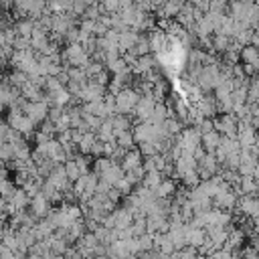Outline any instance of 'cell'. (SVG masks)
Instances as JSON below:
<instances>
[{
    "label": "cell",
    "mask_w": 259,
    "mask_h": 259,
    "mask_svg": "<svg viewBox=\"0 0 259 259\" xmlns=\"http://www.w3.org/2000/svg\"><path fill=\"white\" fill-rule=\"evenodd\" d=\"M103 12H119L121 10V2L119 0H99Z\"/></svg>",
    "instance_id": "cell-33"
},
{
    "label": "cell",
    "mask_w": 259,
    "mask_h": 259,
    "mask_svg": "<svg viewBox=\"0 0 259 259\" xmlns=\"http://www.w3.org/2000/svg\"><path fill=\"white\" fill-rule=\"evenodd\" d=\"M107 91H109L107 85H101L99 81L89 79L87 85L83 87V91L77 95V101H83V103H87V101H101Z\"/></svg>",
    "instance_id": "cell-3"
},
{
    "label": "cell",
    "mask_w": 259,
    "mask_h": 259,
    "mask_svg": "<svg viewBox=\"0 0 259 259\" xmlns=\"http://www.w3.org/2000/svg\"><path fill=\"white\" fill-rule=\"evenodd\" d=\"M196 109H198L204 117H212V115L219 111V101H217V97H212V95H202V97L196 101Z\"/></svg>",
    "instance_id": "cell-13"
},
{
    "label": "cell",
    "mask_w": 259,
    "mask_h": 259,
    "mask_svg": "<svg viewBox=\"0 0 259 259\" xmlns=\"http://www.w3.org/2000/svg\"><path fill=\"white\" fill-rule=\"evenodd\" d=\"M164 178H166V176H164L160 170H150V172H146V174H144V180H142V184L154 190V188H156V186H158V184H160Z\"/></svg>",
    "instance_id": "cell-25"
},
{
    "label": "cell",
    "mask_w": 259,
    "mask_h": 259,
    "mask_svg": "<svg viewBox=\"0 0 259 259\" xmlns=\"http://www.w3.org/2000/svg\"><path fill=\"white\" fill-rule=\"evenodd\" d=\"M97 138L101 142H115L117 140L115 138V130H113V123H111V117H107V119L101 121V125L97 127Z\"/></svg>",
    "instance_id": "cell-19"
},
{
    "label": "cell",
    "mask_w": 259,
    "mask_h": 259,
    "mask_svg": "<svg viewBox=\"0 0 259 259\" xmlns=\"http://www.w3.org/2000/svg\"><path fill=\"white\" fill-rule=\"evenodd\" d=\"M186 239H188V245H194V247H202V243L206 241V231L204 227H196L194 223H188L186 225Z\"/></svg>",
    "instance_id": "cell-12"
},
{
    "label": "cell",
    "mask_w": 259,
    "mask_h": 259,
    "mask_svg": "<svg viewBox=\"0 0 259 259\" xmlns=\"http://www.w3.org/2000/svg\"><path fill=\"white\" fill-rule=\"evenodd\" d=\"M154 192H156L158 198H170L172 194H176V182H174L172 178L166 176V178L154 188Z\"/></svg>",
    "instance_id": "cell-20"
},
{
    "label": "cell",
    "mask_w": 259,
    "mask_h": 259,
    "mask_svg": "<svg viewBox=\"0 0 259 259\" xmlns=\"http://www.w3.org/2000/svg\"><path fill=\"white\" fill-rule=\"evenodd\" d=\"M212 202L219 206V208H233L235 204H237V194L233 192V186L229 184V182H225L221 188H219V192L214 194V198H212Z\"/></svg>",
    "instance_id": "cell-7"
},
{
    "label": "cell",
    "mask_w": 259,
    "mask_h": 259,
    "mask_svg": "<svg viewBox=\"0 0 259 259\" xmlns=\"http://www.w3.org/2000/svg\"><path fill=\"white\" fill-rule=\"evenodd\" d=\"M257 127L249 121H239V132H237V140L241 144V148H247V146H253L257 142Z\"/></svg>",
    "instance_id": "cell-10"
},
{
    "label": "cell",
    "mask_w": 259,
    "mask_h": 259,
    "mask_svg": "<svg viewBox=\"0 0 259 259\" xmlns=\"http://www.w3.org/2000/svg\"><path fill=\"white\" fill-rule=\"evenodd\" d=\"M34 26H36V20H34V18H22V20L14 22L16 34H20V36H32Z\"/></svg>",
    "instance_id": "cell-22"
},
{
    "label": "cell",
    "mask_w": 259,
    "mask_h": 259,
    "mask_svg": "<svg viewBox=\"0 0 259 259\" xmlns=\"http://www.w3.org/2000/svg\"><path fill=\"white\" fill-rule=\"evenodd\" d=\"M156 103H158V101L154 99L152 93H142V97H140V101H138V105H136V109H134L138 121H148V119H152V113H154Z\"/></svg>",
    "instance_id": "cell-6"
},
{
    "label": "cell",
    "mask_w": 259,
    "mask_h": 259,
    "mask_svg": "<svg viewBox=\"0 0 259 259\" xmlns=\"http://www.w3.org/2000/svg\"><path fill=\"white\" fill-rule=\"evenodd\" d=\"M22 109H24V113H26L34 123H42V121L49 117L51 105H49L45 99H40V101H26Z\"/></svg>",
    "instance_id": "cell-5"
},
{
    "label": "cell",
    "mask_w": 259,
    "mask_h": 259,
    "mask_svg": "<svg viewBox=\"0 0 259 259\" xmlns=\"http://www.w3.org/2000/svg\"><path fill=\"white\" fill-rule=\"evenodd\" d=\"M142 150H136V148H130V150H125V154H123V158H121V168L125 170V172H130V170H134V168H138V166H142L144 164V160H142Z\"/></svg>",
    "instance_id": "cell-11"
},
{
    "label": "cell",
    "mask_w": 259,
    "mask_h": 259,
    "mask_svg": "<svg viewBox=\"0 0 259 259\" xmlns=\"http://www.w3.org/2000/svg\"><path fill=\"white\" fill-rule=\"evenodd\" d=\"M214 130L221 132L223 136H231V138H237V132H239V119L233 111H225L221 117H214Z\"/></svg>",
    "instance_id": "cell-4"
},
{
    "label": "cell",
    "mask_w": 259,
    "mask_h": 259,
    "mask_svg": "<svg viewBox=\"0 0 259 259\" xmlns=\"http://www.w3.org/2000/svg\"><path fill=\"white\" fill-rule=\"evenodd\" d=\"M241 61H243V63L259 65V47H257V45H245V47L241 49Z\"/></svg>",
    "instance_id": "cell-24"
},
{
    "label": "cell",
    "mask_w": 259,
    "mask_h": 259,
    "mask_svg": "<svg viewBox=\"0 0 259 259\" xmlns=\"http://www.w3.org/2000/svg\"><path fill=\"white\" fill-rule=\"evenodd\" d=\"M123 176H125V170L121 168V164L113 162V164H111V166H109V168H107V170H105V172H103L99 178H103V180H107L111 186H115V184H117V182H119Z\"/></svg>",
    "instance_id": "cell-18"
},
{
    "label": "cell",
    "mask_w": 259,
    "mask_h": 259,
    "mask_svg": "<svg viewBox=\"0 0 259 259\" xmlns=\"http://www.w3.org/2000/svg\"><path fill=\"white\" fill-rule=\"evenodd\" d=\"M140 30H136V28H127V30H123V32H119V49H121V53H125V51H132L134 47H136V42L140 40Z\"/></svg>",
    "instance_id": "cell-15"
},
{
    "label": "cell",
    "mask_w": 259,
    "mask_h": 259,
    "mask_svg": "<svg viewBox=\"0 0 259 259\" xmlns=\"http://www.w3.org/2000/svg\"><path fill=\"white\" fill-rule=\"evenodd\" d=\"M111 123H113V130H115V138H117V134H121V132L132 127V119H130L127 113H115L111 117Z\"/></svg>",
    "instance_id": "cell-23"
},
{
    "label": "cell",
    "mask_w": 259,
    "mask_h": 259,
    "mask_svg": "<svg viewBox=\"0 0 259 259\" xmlns=\"http://www.w3.org/2000/svg\"><path fill=\"white\" fill-rule=\"evenodd\" d=\"M65 170H67V176H69V180H71V182H75V180H79V178L83 176V172H81V168H79L77 158H69V160L65 162Z\"/></svg>",
    "instance_id": "cell-26"
},
{
    "label": "cell",
    "mask_w": 259,
    "mask_h": 259,
    "mask_svg": "<svg viewBox=\"0 0 259 259\" xmlns=\"http://www.w3.org/2000/svg\"><path fill=\"white\" fill-rule=\"evenodd\" d=\"M164 127L168 130V134H170L172 138L180 136V132L184 130V125H182V119H178L176 115H174V117H166V119H164Z\"/></svg>",
    "instance_id": "cell-27"
},
{
    "label": "cell",
    "mask_w": 259,
    "mask_h": 259,
    "mask_svg": "<svg viewBox=\"0 0 259 259\" xmlns=\"http://www.w3.org/2000/svg\"><path fill=\"white\" fill-rule=\"evenodd\" d=\"M51 202H53V200H51L45 192H36V194L30 198V212H32L34 217H38V219H45V217H49V212L53 210Z\"/></svg>",
    "instance_id": "cell-8"
},
{
    "label": "cell",
    "mask_w": 259,
    "mask_h": 259,
    "mask_svg": "<svg viewBox=\"0 0 259 259\" xmlns=\"http://www.w3.org/2000/svg\"><path fill=\"white\" fill-rule=\"evenodd\" d=\"M152 95H154V99H156V101H164V97H166V83H164L162 79L154 81V87H152Z\"/></svg>",
    "instance_id": "cell-31"
},
{
    "label": "cell",
    "mask_w": 259,
    "mask_h": 259,
    "mask_svg": "<svg viewBox=\"0 0 259 259\" xmlns=\"http://www.w3.org/2000/svg\"><path fill=\"white\" fill-rule=\"evenodd\" d=\"M237 206H239V210L243 212V214H247V217H257L259 214V198H255V196H251V194H245L241 200H237Z\"/></svg>",
    "instance_id": "cell-14"
},
{
    "label": "cell",
    "mask_w": 259,
    "mask_h": 259,
    "mask_svg": "<svg viewBox=\"0 0 259 259\" xmlns=\"http://www.w3.org/2000/svg\"><path fill=\"white\" fill-rule=\"evenodd\" d=\"M85 10H87V2H85V0H73V4H71V12H75L77 16H83Z\"/></svg>",
    "instance_id": "cell-34"
},
{
    "label": "cell",
    "mask_w": 259,
    "mask_h": 259,
    "mask_svg": "<svg viewBox=\"0 0 259 259\" xmlns=\"http://www.w3.org/2000/svg\"><path fill=\"white\" fill-rule=\"evenodd\" d=\"M200 182H202V178H200L198 170H190V172L182 174V184H184V186H190V188H194V186H198Z\"/></svg>",
    "instance_id": "cell-30"
},
{
    "label": "cell",
    "mask_w": 259,
    "mask_h": 259,
    "mask_svg": "<svg viewBox=\"0 0 259 259\" xmlns=\"http://www.w3.org/2000/svg\"><path fill=\"white\" fill-rule=\"evenodd\" d=\"M190 170H198V160H196L194 154L184 152L178 160H174V176L182 178V174H186Z\"/></svg>",
    "instance_id": "cell-9"
},
{
    "label": "cell",
    "mask_w": 259,
    "mask_h": 259,
    "mask_svg": "<svg viewBox=\"0 0 259 259\" xmlns=\"http://www.w3.org/2000/svg\"><path fill=\"white\" fill-rule=\"evenodd\" d=\"M219 79H221V65L217 63H204L198 77H196V83L202 91H210V89H217L219 85Z\"/></svg>",
    "instance_id": "cell-1"
},
{
    "label": "cell",
    "mask_w": 259,
    "mask_h": 259,
    "mask_svg": "<svg viewBox=\"0 0 259 259\" xmlns=\"http://www.w3.org/2000/svg\"><path fill=\"white\" fill-rule=\"evenodd\" d=\"M221 138H223V134L217 132V130L202 134V146H204V150H206V152H217V148H219V144H221Z\"/></svg>",
    "instance_id": "cell-21"
},
{
    "label": "cell",
    "mask_w": 259,
    "mask_h": 259,
    "mask_svg": "<svg viewBox=\"0 0 259 259\" xmlns=\"http://www.w3.org/2000/svg\"><path fill=\"white\" fill-rule=\"evenodd\" d=\"M117 144H119L121 148H125V150H130V148H134V144H138V142H136V136H134V132H130V130H125V132H121V134H117Z\"/></svg>",
    "instance_id": "cell-29"
},
{
    "label": "cell",
    "mask_w": 259,
    "mask_h": 259,
    "mask_svg": "<svg viewBox=\"0 0 259 259\" xmlns=\"http://www.w3.org/2000/svg\"><path fill=\"white\" fill-rule=\"evenodd\" d=\"M85 69H87L89 79H93V77H97V75H99V73H101L105 67H103V63H101V61H95V59H93V61H91V63H89Z\"/></svg>",
    "instance_id": "cell-32"
},
{
    "label": "cell",
    "mask_w": 259,
    "mask_h": 259,
    "mask_svg": "<svg viewBox=\"0 0 259 259\" xmlns=\"http://www.w3.org/2000/svg\"><path fill=\"white\" fill-rule=\"evenodd\" d=\"M115 97H117V105H115L117 113H134V109H136V105H138L142 93H140L138 89L125 87V89H121Z\"/></svg>",
    "instance_id": "cell-2"
},
{
    "label": "cell",
    "mask_w": 259,
    "mask_h": 259,
    "mask_svg": "<svg viewBox=\"0 0 259 259\" xmlns=\"http://www.w3.org/2000/svg\"><path fill=\"white\" fill-rule=\"evenodd\" d=\"M28 79H30V75H28V73H24L22 69H14V73L8 77V83L20 89V87H22V85H24Z\"/></svg>",
    "instance_id": "cell-28"
},
{
    "label": "cell",
    "mask_w": 259,
    "mask_h": 259,
    "mask_svg": "<svg viewBox=\"0 0 259 259\" xmlns=\"http://www.w3.org/2000/svg\"><path fill=\"white\" fill-rule=\"evenodd\" d=\"M20 95H24L28 101H40V99H45L42 87H40L38 83H34L32 79H28V81L20 87Z\"/></svg>",
    "instance_id": "cell-16"
},
{
    "label": "cell",
    "mask_w": 259,
    "mask_h": 259,
    "mask_svg": "<svg viewBox=\"0 0 259 259\" xmlns=\"http://www.w3.org/2000/svg\"><path fill=\"white\" fill-rule=\"evenodd\" d=\"M111 217H113V223H115V229H121V227H130L132 223H134V210L130 208V206H123V208H115L113 212H111Z\"/></svg>",
    "instance_id": "cell-17"
}]
</instances>
